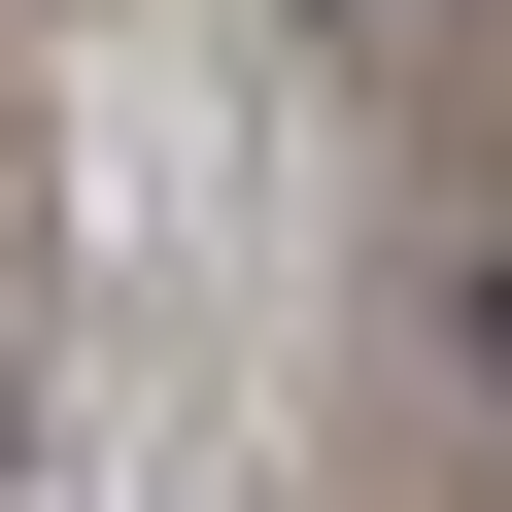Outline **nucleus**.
Returning a JSON list of instances; mask_svg holds the SVG:
<instances>
[{
	"mask_svg": "<svg viewBox=\"0 0 512 512\" xmlns=\"http://www.w3.org/2000/svg\"><path fill=\"white\" fill-rule=\"evenodd\" d=\"M478 376H512V274H478Z\"/></svg>",
	"mask_w": 512,
	"mask_h": 512,
	"instance_id": "obj_1",
	"label": "nucleus"
},
{
	"mask_svg": "<svg viewBox=\"0 0 512 512\" xmlns=\"http://www.w3.org/2000/svg\"><path fill=\"white\" fill-rule=\"evenodd\" d=\"M0 444H35V376H0Z\"/></svg>",
	"mask_w": 512,
	"mask_h": 512,
	"instance_id": "obj_2",
	"label": "nucleus"
}]
</instances>
